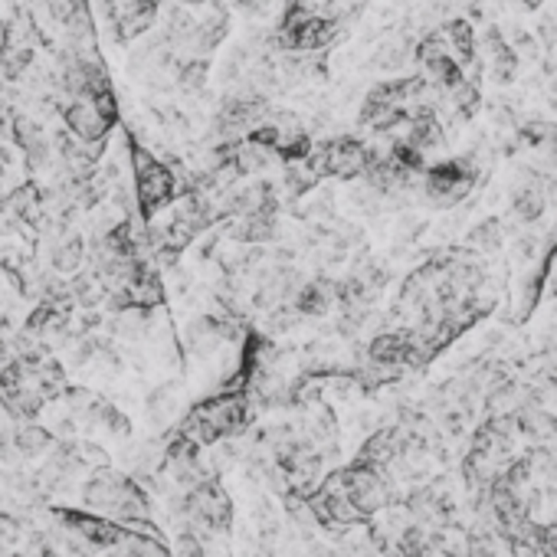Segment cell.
Instances as JSON below:
<instances>
[{
	"mask_svg": "<svg viewBox=\"0 0 557 557\" xmlns=\"http://www.w3.org/2000/svg\"><path fill=\"white\" fill-rule=\"evenodd\" d=\"M131 167H135L138 213L145 220H155L157 210H164V207H171L177 200V174L141 145H131Z\"/></svg>",
	"mask_w": 557,
	"mask_h": 557,
	"instance_id": "cell-1",
	"label": "cell"
},
{
	"mask_svg": "<svg viewBox=\"0 0 557 557\" xmlns=\"http://www.w3.org/2000/svg\"><path fill=\"white\" fill-rule=\"evenodd\" d=\"M59 118H63L66 128L73 131L79 141H86V145L108 141V131L115 128L112 118H106V115L92 106V98H73V102H66Z\"/></svg>",
	"mask_w": 557,
	"mask_h": 557,
	"instance_id": "cell-2",
	"label": "cell"
},
{
	"mask_svg": "<svg viewBox=\"0 0 557 557\" xmlns=\"http://www.w3.org/2000/svg\"><path fill=\"white\" fill-rule=\"evenodd\" d=\"M331 305H338V286L331 278H309L292 295V309L305 319H319Z\"/></svg>",
	"mask_w": 557,
	"mask_h": 557,
	"instance_id": "cell-3",
	"label": "cell"
},
{
	"mask_svg": "<svg viewBox=\"0 0 557 557\" xmlns=\"http://www.w3.org/2000/svg\"><path fill=\"white\" fill-rule=\"evenodd\" d=\"M53 442H56L53 430L40 426L36 420H24V423H14V452H16L20 459H36V456H43V452L53 450Z\"/></svg>",
	"mask_w": 557,
	"mask_h": 557,
	"instance_id": "cell-4",
	"label": "cell"
},
{
	"mask_svg": "<svg viewBox=\"0 0 557 557\" xmlns=\"http://www.w3.org/2000/svg\"><path fill=\"white\" fill-rule=\"evenodd\" d=\"M86 262V243L79 237H66L53 246V269L63 272V276H76Z\"/></svg>",
	"mask_w": 557,
	"mask_h": 557,
	"instance_id": "cell-5",
	"label": "cell"
},
{
	"mask_svg": "<svg viewBox=\"0 0 557 557\" xmlns=\"http://www.w3.org/2000/svg\"><path fill=\"white\" fill-rule=\"evenodd\" d=\"M515 217L522 223H534L544 213V194H541L538 187H522L515 194Z\"/></svg>",
	"mask_w": 557,
	"mask_h": 557,
	"instance_id": "cell-6",
	"label": "cell"
},
{
	"mask_svg": "<svg viewBox=\"0 0 557 557\" xmlns=\"http://www.w3.org/2000/svg\"><path fill=\"white\" fill-rule=\"evenodd\" d=\"M469 246L472 249H482V253H495L501 246V227H499V220H485V223H479V227L469 233Z\"/></svg>",
	"mask_w": 557,
	"mask_h": 557,
	"instance_id": "cell-7",
	"label": "cell"
},
{
	"mask_svg": "<svg viewBox=\"0 0 557 557\" xmlns=\"http://www.w3.org/2000/svg\"><path fill=\"white\" fill-rule=\"evenodd\" d=\"M177 79L184 89H204L207 82V59L204 56H187V63H180Z\"/></svg>",
	"mask_w": 557,
	"mask_h": 557,
	"instance_id": "cell-8",
	"label": "cell"
},
{
	"mask_svg": "<svg viewBox=\"0 0 557 557\" xmlns=\"http://www.w3.org/2000/svg\"><path fill=\"white\" fill-rule=\"evenodd\" d=\"M24 532H26L24 518H16L0 508V544H4V548H14V544L24 541Z\"/></svg>",
	"mask_w": 557,
	"mask_h": 557,
	"instance_id": "cell-9",
	"label": "cell"
},
{
	"mask_svg": "<svg viewBox=\"0 0 557 557\" xmlns=\"http://www.w3.org/2000/svg\"><path fill=\"white\" fill-rule=\"evenodd\" d=\"M524 4H528V7H538V4H541V0H524Z\"/></svg>",
	"mask_w": 557,
	"mask_h": 557,
	"instance_id": "cell-10",
	"label": "cell"
}]
</instances>
